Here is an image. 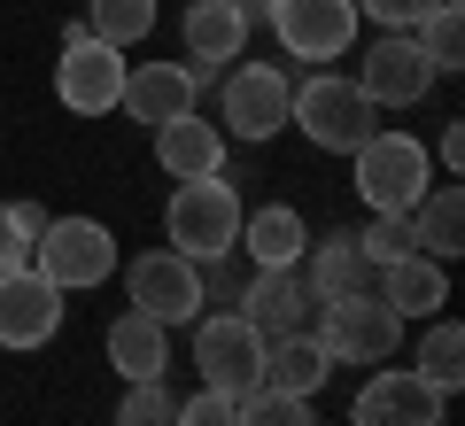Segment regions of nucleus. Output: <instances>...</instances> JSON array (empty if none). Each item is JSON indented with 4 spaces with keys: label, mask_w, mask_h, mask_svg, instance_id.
Instances as JSON below:
<instances>
[{
    "label": "nucleus",
    "mask_w": 465,
    "mask_h": 426,
    "mask_svg": "<svg viewBox=\"0 0 465 426\" xmlns=\"http://www.w3.org/2000/svg\"><path fill=\"white\" fill-rule=\"evenodd\" d=\"M241 217L249 210H241V186H225V171L217 179H179V194L163 210V241L179 256H194V263H217L241 241Z\"/></svg>",
    "instance_id": "1"
},
{
    "label": "nucleus",
    "mask_w": 465,
    "mask_h": 426,
    "mask_svg": "<svg viewBox=\"0 0 465 426\" xmlns=\"http://www.w3.org/2000/svg\"><path fill=\"white\" fill-rule=\"evenodd\" d=\"M311 333H318V349H326L333 364H388L396 342H403V318L381 302V287H357V295L318 302Z\"/></svg>",
    "instance_id": "2"
},
{
    "label": "nucleus",
    "mask_w": 465,
    "mask_h": 426,
    "mask_svg": "<svg viewBox=\"0 0 465 426\" xmlns=\"http://www.w3.org/2000/svg\"><path fill=\"white\" fill-rule=\"evenodd\" d=\"M427 186H434V155L411 132H372L357 148V194H365L372 217H411Z\"/></svg>",
    "instance_id": "3"
},
{
    "label": "nucleus",
    "mask_w": 465,
    "mask_h": 426,
    "mask_svg": "<svg viewBox=\"0 0 465 426\" xmlns=\"http://www.w3.org/2000/svg\"><path fill=\"white\" fill-rule=\"evenodd\" d=\"M287 124H302L311 148H326V155H357L372 132H381V109L357 94V78H311V85H295Z\"/></svg>",
    "instance_id": "4"
},
{
    "label": "nucleus",
    "mask_w": 465,
    "mask_h": 426,
    "mask_svg": "<svg viewBox=\"0 0 465 426\" xmlns=\"http://www.w3.org/2000/svg\"><path fill=\"white\" fill-rule=\"evenodd\" d=\"M32 263L63 287V295L101 287V279L116 272V233L101 225V217H47V233L32 241Z\"/></svg>",
    "instance_id": "5"
},
{
    "label": "nucleus",
    "mask_w": 465,
    "mask_h": 426,
    "mask_svg": "<svg viewBox=\"0 0 465 426\" xmlns=\"http://www.w3.org/2000/svg\"><path fill=\"white\" fill-rule=\"evenodd\" d=\"M194 372H202V388L256 395V388H264V333H256L241 311L202 318V326H194Z\"/></svg>",
    "instance_id": "6"
},
{
    "label": "nucleus",
    "mask_w": 465,
    "mask_h": 426,
    "mask_svg": "<svg viewBox=\"0 0 465 426\" xmlns=\"http://www.w3.org/2000/svg\"><path fill=\"white\" fill-rule=\"evenodd\" d=\"M124 295L133 311H148L155 326H186L202 311V263L179 256V248H148V256L124 263Z\"/></svg>",
    "instance_id": "7"
},
{
    "label": "nucleus",
    "mask_w": 465,
    "mask_h": 426,
    "mask_svg": "<svg viewBox=\"0 0 465 426\" xmlns=\"http://www.w3.org/2000/svg\"><path fill=\"white\" fill-rule=\"evenodd\" d=\"M264 24L295 63H333L357 47V0H272Z\"/></svg>",
    "instance_id": "8"
},
{
    "label": "nucleus",
    "mask_w": 465,
    "mask_h": 426,
    "mask_svg": "<svg viewBox=\"0 0 465 426\" xmlns=\"http://www.w3.org/2000/svg\"><path fill=\"white\" fill-rule=\"evenodd\" d=\"M434 78H442V70L419 54V39H411V32L372 39L365 63H357V94H365L372 109H419V101L434 94Z\"/></svg>",
    "instance_id": "9"
},
{
    "label": "nucleus",
    "mask_w": 465,
    "mask_h": 426,
    "mask_svg": "<svg viewBox=\"0 0 465 426\" xmlns=\"http://www.w3.org/2000/svg\"><path fill=\"white\" fill-rule=\"evenodd\" d=\"M63 333V287L39 263L0 272V349H47Z\"/></svg>",
    "instance_id": "10"
},
{
    "label": "nucleus",
    "mask_w": 465,
    "mask_h": 426,
    "mask_svg": "<svg viewBox=\"0 0 465 426\" xmlns=\"http://www.w3.org/2000/svg\"><path fill=\"white\" fill-rule=\"evenodd\" d=\"M225 124H232V140H272V132L287 124V109H295V85H287V70L280 63H241L225 78Z\"/></svg>",
    "instance_id": "11"
},
{
    "label": "nucleus",
    "mask_w": 465,
    "mask_h": 426,
    "mask_svg": "<svg viewBox=\"0 0 465 426\" xmlns=\"http://www.w3.org/2000/svg\"><path fill=\"white\" fill-rule=\"evenodd\" d=\"M124 47H101V39H78V47H63V63H54V94H63V109L78 116H109L116 101H124Z\"/></svg>",
    "instance_id": "12"
},
{
    "label": "nucleus",
    "mask_w": 465,
    "mask_h": 426,
    "mask_svg": "<svg viewBox=\"0 0 465 426\" xmlns=\"http://www.w3.org/2000/svg\"><path fill=\"white\" fill-rule=\"evenodd\" d=\"M241 318H249L264 342L311 333L318 295H311V279H302V263H295V272H256V279H249V295H241Z\"/></svg>",
    "instance_id": "13"
},
{
    "label": "nucleus",
    "mask_w": 465,
    "mask_h": 426,
    "mask_svg": "<svg viewBox=\"0 0 465 426\" xmlns=\"http://www.w3.org/2000/svg\"><path fill=\"white\" fill-rule=\"evenodd\" d=\"M442 403L450 395H434L419 372H372L365 388H357L349 426H442Z\"/></svg>",
    "instance_id": "14"
},
{
    "label": "nucleus",
    "mask_w": 465,
    "mask_h": 426,
    "mask_svg": "<svg viewBox=\"0 0 465 426\" xmlns=\"http://www.w3.org/2000/svg\"><path fill=\"white\" fill-rule=\"evenodd\" d=\"M241 47H249V24L232 16L225 0H194V8H186V78H194V94L225 63H241Z\"/></svg>",
    "instance_id": "15"
},
{
    "label": "nucleus",
    "mask_w": 465,
    "mask_h": 426,
    "mask_svg": "<svg viewBox=\"0 0 465 426\" xmlns=\"http://www.w3.org/2000/svg\"><path fill=\"white\" fill-rule=\"evenodd\" d=\"M155 163L171 171V179H217L225 171V124H210V116H171V124H155Z\"/></svg>",
    "instance_id": "16"
},
{
    "label": "nucleus",
    "mask_w": 465,
    "mask_h": 426,
    "mask_svg": "<svg viewBox=\"0 0 465 426\" xmlns=\"http://www.w3.org/2000/svg\"><path fill=\"white\" fill-rule=\"evenodd\" d=\"M116 109H133L140 124H171V116L194 109V78H186V63H140V70H124Z\"/></svg>",
    "instance_id": "17"
},
{
    "label": "nucleus",
    "mask_w": 465,
    "mask_h": 426,
    "mask_svg": "<svg viewBox=\"0 0 465 426\" xmlns=\"http://www.w3.org/2000/svg\"><path fill=\"white\" fill-rule=\"evenodd\" d=\"M372 287H381V302L396 318H434V311H450V272L434 256H403V263H388V272H372Z\"/></svg>",
    "instance_id": "18"
},
{
    "label": "nucleus",
    "mask_w": 465,
    "mask_h": 426,
    "mask_svg": "<svg viewBox=\"0 0 465 426\" xmlns=\"http://www.w3.org/2000/svg\"><path fill=\"white\" fill-rule=\"evenodd\" d=\"M232 248H241V256H249L256 272H295V263H302V248H311V225H302V217L280 202V210L241 217V241H232Z\"/></svg>",
    "instance_id": "19"
},
{
    "label": "nucleus",
    "mask_w": 465,
    "mask_h": 426,
    "mask_svg": "<svg viewBox=\"0 0 465 426\" xmlns=\"http://www.w3.org/2000/svg\"><path fill=\"white\" fill-rule=\"evenodd\" d=\"M109 372H124V380H163V372H171V326H155L148 311L109 318Z\"/></svg>",
    "instance_id": "20"
},
{
    "label": "nucleus",
    "mask_w": 465,
    "mask_h": 426,
    "mask_svg": "<svg viewBox=\"0 0 465 426\" xmlns=\"http://www.w3.org/2000/svg\"><path fill=\"white\" fill-rule=\"evenodd\" d=\"M302 263H311L302 279H311V295H318V302L372 287V263H365V248H357V233H326V241H311V248H302Z\"/></svg>",
    "instance_id": "21"
},
{
    "label": "nucleus",
    "mask_w": 465,
    "mask_h": 426,
    "mask_svg": "<svg viewBox=\"0 0 465 426\" xmlns=\"http://www.w3.org/2000/svg\"><path fill=\"white\" fill-rule=\"evenodd\" d=\"M326 372H333V357L318 349V333H287V342H264V388L302 395V403H311V395L326 388Z\"/></svg>",
    "instance_id": "22"
},
{
    "label": "nucleus",
    "mask_w": 465,
    "mask_h": 426,
    "mask_svg": "<svg viewBox=\"0 0 465 426\" xmlns=\"http://www.w3.org/2000/svg\"><path fill=\"white\" fill-rule=\"evenodd\" d=\"M411 241H419V256H434V263H450V256L465 248V194H458V179L419 194V210H411Z\"/></svg>",
    "instance_id": "23"
},
{
    "label": "nucleus",
    "mask_w": 465,
    "mask_h": 426,
    "mask_svg": "<svg viewBox=\"0 0 465 426\" xmlns=\"http://www.w3.org/2000/svg\"><path fill=\"white\" fill-rule=\"evenodd\" d=\"M419 380H427L434 395H458L465 388V333L450 326V318H434L427 333H419V364H411Z\"/></svg>",
    "instance_id": "24"
},
{
    "label": "nucleus",
    "mask_w": 465,
    "mask_h": 426,
    "mask_svg": "<svg viewBox=\"0 0 465 426\" xmlns=\"http://www.w3.org/2000/svg\"><path fill=\"white\" fill-rule=\"evenodd\" d=\"M85 32L101 47H140L155 32V0H85Z\"/></svg>",
    "instance_id": "25"
},
{
    "label": "nucleus",
    "mask_w": 465,
    "mask_h": 426,
    "mask_svg": "<svg viewBox=\"0 0 465 426\" xmlns=\"http://www.w3.org/2000/svg\"><path fill=\"white\" fill-rule=\"evenodd\" d=\"M411 39H419V54H427L434 70H458V63H465V24H458V8H427Z\"/></svg>",
    "instance_id": "26"
},
{
    "label": "nucleus",
    "mask_w": 465,
    "mask_h": 426,
    "mask_svg": "<svg viewBox=\"0 0 465 426\" xmlns=\"http://www.w3.org/2000/svg\"><path fill=\"white\" fill-rule=\"evenodd\" d=\"M357 248H365V263H372V272H388V263L419 256V241H411V217H372V225L357 233Z\"/></svg>",
    "instance_id": "27"
},
{
    "label": "nucleus",
    "mask_w": 465,
    "mask_h": 426,
    "mask_svg": "<svg viewBox=\"0 0 465 426\" xmlns=\"http://www.w3.org/2000/svg\"><path fill=\"white\" fill-rule=\"evenodd\" d=\"M116 426H179V403H171L163 380H133L116 403Z\"/></svg>",
    "instance_id": "28"
},
{
    "label": "nucleus",
    "mask_w": 465,
    "mask_h": 426,
    "mask_svg": "<svg viewBox=\"0 0 465 426\" xmlns=\"http://www.w3.org/2000/svg\"><path fill=\"white\" fill-rule=\"evenodd\" d=\"M241 426H318L302 395H280V388H256L241 395Z\"/></svg>",
    "instance_id": "29"
},
{
    "label": "nucleus",
    "mask_w": 465,
    "mask_h": 426,
    "mask_svg": "<svg viewBox=\"0 0 465 426\" xmlns=\"http://www.w3.org/2000/svg\"><path fill=\"white\" fill-rule=\"evenodd\" d=\"M427 8H458V0H357V16H372L381 32H419Z\"/></svg>",
    "instance_id": "30"
},
{
    "label": "nucleus",
    "mask_w": 465,
    "mask_h": 426,
    "mask_svg": "<svg viewBox=\"0 0 465 426\" xmlns=\"http://www.w3.org/2000/svg\"><path fill=\"white\" fill-rule=\"evenodd\" d=\"M179 426H241V395H225V388L186 395V403H179Z\"/></svg>",
    "instance_id": "31"
},
{
    "label": "nucleus",
    "mask_w": 465,
    "mask_h": 426,
    "mask_svg": "<svg viewBox=\"0 0 465 426\" xmlns=\"http://www.w3.org/2000/svg\"><path fill=\"white\" fill-rule=\"evenodd\" d=\"M24 263H32V233L16 210H0V272H24Z\"/></svg>",
    "instance_id": "32"
},
{
    "label": "nucleus",
    "mask_w": 465,
    "mask_h": 426,
    "mask_svg": "<svg viewBox=\"0 0 465 426\" xmlns=\"http://www.w3.org/2000/svg\"><path fill=\"white\" fill-rule=\"evenodd\" d=\"M434 163H442L450 179H458V163H465V124H450V132H442V148H434Z\"/></svg>",
    "instance_id": "33"
},
{
    "label": "nucleus",
    "mask_w": 465,
    "mask_h": 426,
    "mask_svg": "<svg viewBox=\"0 0 465 426\" xmlns=\"http://www.w3.org/2000/svg\"><path fill=\"white\" fill-rule=\"evenodd\" d=\"M8 210L24 217V233H32V241H39V233H47V210H39V202H8Z\"/></svg>",
    "instance_id": "34"
},
{
    "label": "nucleus",
    "mask_w": 465,
    "mask_h": 426,
    "mask_svg": "<svg viewBox=\"0 0 465 426\" xmlns=\"http://www.w3.org/2000/svg\"><path fill=\"white\" fill-rule=\"evenodd\" d=\"M225 8H232L241 24H264V16H272V0H225Z\"/></svg>",
    "instance_id": "35"
}]
</instances>
